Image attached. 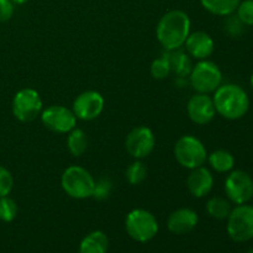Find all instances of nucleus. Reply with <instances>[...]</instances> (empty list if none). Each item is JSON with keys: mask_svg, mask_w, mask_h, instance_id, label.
<instances>
[{"mask_svg": "<svg viewBox=\"0 0 253 253\" xmlns=\"http://www.w3.org/2000/svg\"><path fill=\"white\" fill-rule=\"evenodd\" d=\"M189 15L183 10L167 11L158 21L156 27V37L166 51L180 49L190 34Z\"/></svg>", "mask_w": 253, "mask_h": 253, "instance_id": "f257e3e1", "label": "nucleus"}, {"mask_svg": "<svg viewBox=\"0 0 253 253\" xmlns=\"http://www.w3.org/2000/svg\"><path fill=\"white\" fill-rule=\"evenodd\" d=\"M216 114L226 120H240L250 110V96L237 84H221L212 96Z\"/></svg>", "mask_w": 253, "mask_h": 253, "instance_id": "f03ea898", "label": "nucleus"}, {"mask_svg": "<svg viewBox=\"0 0 253 253\" xmlns=\"http://www.w3.org/2000/svg\"><path fill=\"white\" fill-rule=\"evenodd\" d=\"M95 179L89 170L81 166H69L61 175V187L69 198L84 200L91 198Z\"/></svg>", "mask_w": 253, "mask_h": 253, "instance_id": "7ed1b4c3", "label": "nucleus"}, {"mask_svg": "<svg viewBox=\"0 0 253 253\" xmlns=\"http://www.w3.org/2000/svg\"><path fill=\"white\" fill-rule=\"evenodd\" d=\"M125 229L128 236L136 242L151 241L158 234L160 225L151 211L145 209H133L126 215Z\"/></svg>", "mask_w": 253, "mask_h": 253, "instance_id": "20e7f679", "label": "nucleus"}, {"mask_svg": "<svg viewBox=\"0 0 253 253\" xmlns=\"http://www.w3.org/2000/svg\"><path fill=\"white\" fill-rule=\"evenodd\" d=\"M175 161L185 169H195L205 165L208 151L204 143L193 135H184L178 138L174 145Z\"/></svg>", "mask_w": 253, "mask_h": 253, "instance_id": "39448f33", "label": "nucleus"}, {"mask_svg": "<svg viewBox=\"0 0 253 253\" xmlns=\"http://www.w3.org/2000/svg\"><path fill=\"white\" fill-rule=\"evenodd\" d=\"M189 81L190 85L197 93H214L222 84V72L215 62L203 59L193 66Z\"/></svg>", "mask_w": 253, "mask_h": 253, "instance_id": "423d86ee", "label": "nucleus"}, {"mask_svg": "<svg viewBox=\"0 0 253 253\" xmlns=\"http://www.w3.org/2000/svg\"><path fill=\"white\" fill-rule=\"evenodd\" d=\"M226 231L235 242H247L253 239V207L236 205L227 216Z\"/></svg>", "mask_w": 253, "mask_h": 253, "instance_id": "0eeeda50", "label": "nucleus"}, {"mask_svg": "<svg viewBox=\"0 0 253 253\" xmlns=\"http://www.w3.org/2000/svg\"><path fill=\"white\" fill-rule=\"evenodd\" d=\"M42 99L34 88H24L12 98L11 110L15 119L21 123H31L42 113Z\"/></svg>", "mask_w": 253, "mask_h": 253, "instance_id": "6e6552de", "label": "nucleus"}, {"mask_svg": "<svg viewBox=\"0 0 253 253\" xmlns=\"http://www.w3.org/2000/svg\"><path fill=\"white\" fill-rule=\"evenodd\" d=\"M224 190L231 204H247L253 198L252 177L245 170H231L225 179Z\"/></svg>", "mask_w": 253, "mask_h": 253, "instance_id": "1a4fd4ad", "label": "nucleus"}, {"mask_svg": "<svg viewBox=\"0 0 253 253\" xmlns=\"http://www.w3.org/2000/svg\"><path fill=\"white\" fill-rule=\"evenodd\" d=\"M156 137L153 131L147 126H137L126 136L125 148L135 160H143L153 152Z\"/></svg>", "mask_w": 253, "mask_h": 253, "instance_id": "9d476101", "label": "nucleus"}, {"mask_svg": "<svg viewBox=\"0 0 253 253\" xmlns=\"http://www.w3.org/2000/svg\"><path fill=\"white\" fill-rule=\"evenodd\" d=\"M41 123L48 130L56 133H68L77 126V120L73 111L63 105H51L42 110Z\"/></svg>", "mask_w": 253, "mask_h": 253, "instance_id": "9b49d317", "label": "nucleus"}, {"mask_svg": "<svg viewBox=\"0 0 253 253\" xmlns=\"http://www.w3.org/2000/svg\"><path fill=\"white\" fill-rule=\"evenodd\" d=\"M104 106L105 100L99 91L85 90L74 99L72 111L79 120L91 121L101 115Z\"/></svg>", "mask_w": 253, "mask_h": 253, "instance_id": "f8f14e48", "label": "nucleus"}, {"mask_svg": "<svg viewBox=\"0 0 253 253\" xmlns=\"http://www.w3.org/2000/svg\"><path fill=\"white\" fill-rule=\"evenodd\" d=\"M187 114L190 120L197 125H208L216 115L212 96L209 94L197 93L188 100Z\"/></svg>", "mask_w": 253, "mask_h": 253, "instance_id": "ddd939ff", "label": "nucleus"}, {"mask_svg": "<svg viewBox=\"0 0 253 253\" xmlns=\"http://www.w3.org/2000/svg\"><path fill=\"white\" fill-rule=\"evenodd\" d=\"M185 49L190 58L197 61L208 59L215 51V42L212 37L205 31L190 32L185 40Z\"/></svg>", "mask_w": 253, "mask_h": 253, "instance_id": "4468645a", "label": "nucleus"}, {"mask_svg": "<svg viewBox=\"0 0 253 253\" xmlns=\"http://www.w3.org/2000/svg\"><path fill=\"white\" fill-rule=\"evenodd\" d=\"M199 216L197 211L189 208H180L170 212L167 219V227L172 234L185 235L197 227Z\"/></svg>", "mask_w": 253, "mask_h": 253, "instance_id": "2eb2a0df", "label": "nucleus"}, {"mask_svg": "<svg viewBox=\"0 0 253 253\" xmlns=\"http://www.w3.org/2000/svg\"><path fill=\"white\" fill-rule=\"evenodd\" d=\"M187 187L190 194L194 198H204L214 188V177L212 173L204 166L190 170L187 178Z\"/></svg>", "mask_w": 253, "mask_h": 253, "instance_id": "dca6fc26", "label": "nucleus"}, {"mask_svg": "<svg viewBox=\"0 0 253 253\" xmlns=\"http://www.w3.org/2000/svg\"><path fill=\"white\" fill-rule=\"evenodd\" d=\"M163 56L169 62L172 73L177 74L178 77H189L193 68L192 58L189 54L180 49H174V51H166Z\"/></svg>", "mask_w": 253, "mask_h": 253, "instance_id": "f3484780", "label": "nucleus"}, {"mask_svg": "<svg viewBox=\"0 0 253 253\" xmlns=\"http://www.w3.org/2000/svg\"><path fill=\"white\" fill-rule=\"evenodd\" d=\"M109 250V239L105 232L96 231L86 235L79 245V253H106Z\"/></svg>", "mask_w": 253, "mask_h": 253, "instance_id": "a211bd4d", "label": "nucleus"}, {"mask_svg": "<svg viewBox=\"0 0 253 253\" xmlns=\"http://www.w3.org/2000/svg\"><path fill=\"white\" fill-rule=\"evenodd\" d=\"M208 162H209L211 169L217 173H229L235 167V157L231 152L226 150H216L208 155Z\"/></svg>", "mask_w": 253, "mask_h": 253, "instance_id": "6ab92c4d", "label": "nucleus"}, {"mask_svg": "<svg viewBox=\"0 0 253 253\" xmlns=\"http://www.w3.org/2000/svg\"><path fill=\"white\" fill-rule=\"evenodd\" d=\"M88 137L82 128L74 127L67 136V150L73 157H81L86 152Z\"/></svg>", "mask_w": 253, "mask_h": 253, "instance_id": "aec40b11", "label": "nucleus"}, {"mask_svg": "<svg viewBox=\"0 0 253 253\" xmlns=\"http://www.w3.org/2000/svg\"><path fill=\"white\" fill-rule=\"evenodd\" d=\"M241 0H200L203 7L216 16H229L236 11Z\"/></svg>", "mask_w": 253, "mask_h": 253, "instance_id": "412c9836", "label": "nucleus"}, {"mask_svg": "<svg viewBox=\"0 0 253 253\" xmlns=\"http://www.w3.org/2000/svg\"><path fill=\"white\" fill-rule=\"evenodd\" d=\"M205 209H207L208 215L212 219L225 220L231 212L232 205L229 199L221 197H212L207 202Z\"/></svg>", "mask_w": 253, "mask_h": 253, "instance_id": "4be33fe9", "label": "nucleus"}, {"mask_svg": "<svg viewBox=\"0 0 253 253\" xmlns=\"http://www.w3.org/2000/svg\"><path fill=\"white\" fill-rule=\"evenodd\" d=\"M125 178L128 184L138 185L147 178V167L141 160H136L125 170Z\"/></svg>", "mask_w": 253, "mask_h": 253, "instance_id": "5701e85b", "label": "nucleus"}, {"mask_svg": "<svg viewBox=\"0 0 253 253\" xmlns=\"http://www.w3.org/2000/svg\"><path fill=\"white\" fill-rule=\"evenodd\" d=\"M17 204L9 195L0 198V221L11 222L17 216Z\"/></svg>", "mask_w": 253, "mask_h": 253, "instance_id": "b1692460", "label": "nucleus"}, {"mask_svg": "<svg viewBox=\"0 0 253 253\" xmlns=\"http://www.w3.org/2000/svg\"><path fill=\"white\" fill-rule=\"evenodd\" d=\"M151 76L153 77L157 81H162V79H166L172 71H170V66L168 59L166 58L165 56L160 57V58H156L155 61L151 63Z\"/></svg>", "mask_w": 253, "mask_h": 253, "instance_id": "393cba45", "label": "nucleus"}, {"mask_svg": "<svg viewBox=\"0 0 253 253\" xmlns=\"http://www.w3.org/2000/svg\"><path fill=\"white\" fill-rule=\"evenodd\" d=\"M236 16L245 26H253V0L240 1L236 9Z\"/></svg>", "mask_w": 253, "mask_h": 253, "instance_id": "a878e982", "label": "nucleus"}, {"mask_svg": "<svg viewBox=\"0 0 253 253\" xmlns=\"http://www.w3.org/2000/svg\"><path fill=\"white\" fill-rule=\"evenodd\" d=\"M111 190H113V183L109 178H100V179L95 180V185H94L93 195L91 197L96 200H105L110 197Z\"/></svg>", "mask_w": 253, "mask_h": 253, "instance_id": "bb28decb", "label": "nucleus"}, {"mask_svg": "<svg viewBox=\"0 0 253 253\" xmlns=\"http://www.w3.org/2000/svg\"><path fill=\"white\" fill-rule=\"evenodd\" d=\"M12 187H14V178L11 172L4 166H0V198L9 195Z\"/></svg>", "mask_w": 253, "mask_h": 253, "instance_id": "cd10ccee", "label": "nucleus"}, {"mask_svg": "<svg viewBox=\"0 0 253 253\" xmlns=\"http://www.w3.org/2000/svg\"><path fill=\"white\" fill-rule=\"evenodd\" d=\"M245 25L242 24L239 20V17L236 15L231 14L227 16L226 21H225V30H226L227 34L232 37H237L244 32Z\"/></svg>", "mask_w": 253, "mask_h": 253, "instance_id": "c85d7f7f", "label": "nucleus"}, {"mask_svg": "<svg viewBox=\"0 0 253 253\" xmlns=\"http://www.w3.org/2000/svg\"><path fill=\"white\" fill-rule=\"evenodd\" d=\"M14 15V2L11 0H0V22H6Z\"/></svg>", "mask_w": 253, "mask_h": 253, "instance_id": "c756f323", "label": "nucleus"}, {"mask_svg": "<svg viewBox=\"0 0 253 253\" xmlns=\"http://www.w3.org/2000/svg\"><path fill=\"white\" fill-rule=\"evenodd\" d=\"M11 1L14 2V5H24L27 1H30V0H11Z\"/></svg>", "mask_w": 253, "mask_h": 253, "instance_id": "7c9ffc66", "label": "nucleus"}, {"mask_svg": "<svg viewBox=\"0 0 253 253\" xmlns=\"http://www.w3.org/2000/svg\"><path fill=\"white\" fill-rule=\"evenodd\" d=\"M250 84H251V86L253 88V73L251 74V77H250Z\"/></svg>", "mask_w": 253, "mask_h": 253, "instance_id": "2f4dec72", "label": "nucleus"}, {"mask_svg": "<svg viewBox=\"0 0 253 253\" xmlns=\"http://www.w3.org/2000/svg\"><path fill=\"white\" fill-rule=\"evenodd\" d=\"M246 253H253V249H251V250H250V251H247Z\"/></svg>", "mask_w": 253, "mask_h": 253, "instance_id": "473e14b6", "label": "nucleus"}]
</instances>
